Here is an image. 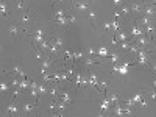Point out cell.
Returning a JSON list of instances; mask_svg holds the SVG:
<instances>
[{
  "instance_id": "obj_1",
  "label": "cell",
  "mask_w": 156,
  "mask_h": 117,
  "mask_svg": "<svg viewBox=\"0 0 156 117\" xmlns=\"http://www.w3.org/2000/svg\"><path fill=\"white\" fill-rule=\"evenodd\" d=\"M94 2L95 0H75V2H72V8L78 12H87Z\"/></svg>"
},
{
  "instance_id": "obj_2",
  "label": "cell",
  "mask_w": 156,
  "mask_h": 117,
  "mask_svg": "<svg viewBox=\"0 0 156 117\" xmlns=\"http://www.w3.org/2000/svg\"><path fill=\"white\" fill-rule=\"evenodd\" d=\"M144 2H139V0H134V2H131V5H129V8H131V12L136 16H140L142 12H144Z\"/></svg>"
},
{
  "instance_id": "obj_3",
  "label": "cell",
  "mask_w": 156,
  "mask_h": 117,
  "mask_svg": "<svg viewBox=\"0 0 156 117\" xmlns=\"http://www.w3.org/2000/svg\"><path fill=\"white\" fill-rule=\"evenodd\" d=\"M36 103L37 101H23L22 103V108H20V112H23V114H31L34 109H36Z\"/></svg>"
},
{
  "instance_id": "obj_4",
  "label": "cell",
  "mask_w": 156,
  "mask_h": 117,
  "mask_svg": "<svg viewBox=\"0 0 156 117\" xmlns=\"http://www.w3.org/2000/svg\"><path fill=\"white\" fill-rule=\"evenodd\" d=\"M6 114H11V115H17L19 114V106H17V100H11V103L6 106L5 109Z\"/></svg>"
},
{
  "instance_id": "obj_5",
  "label": "cell",
  "mask_w": 156,
  "mask_h": 117,
  "mask_svg": "<svg viewBox=\"0 0 156 117\" xmlns=\"http://www.w3.org/2000/svg\"><path fill=\"white\" fill-rule=\"evenodd\" d=\"M33 17H34V11H33V9H27V11L22 14V17H20V25H27Z\"/></svg>"
},
{
  "instance_id": "obj_6",
  "label": "cell",
  "mask_w": 156,
  "mask_h": 117,
  "mask_svg": "<svg viewBox=\"0 0 156 117\" xmlns=\"http://www.w3.org/2000/svg\"><path fill=\"white\" fill-rule=\"evenodd\" d=\"M59 100H62V101H66L67 105H70V103L73 101V98H72V95H70V92L69 90H66V89H61L59 90V97H58Z\"/></svg>"
},
{
  "instance_id": "obj_7",
  "label": "cell",
  "mask_w": 156,
  "mask_h": 117,
  "mask_svg": "<svg viewBox=\"0 0 156 117\" xmlns=\"http://www.w3.org/2000/svg\"><path fill=\"white\" fill-rule=\"evenodd\" d=\"M114 37H115L119 42H125V41H128V39H129V31H122V30H119V31L114 33Z\"/></svg>"
},
{
  "instance_id": "obj_8",
  "label": "cell",
  "mask_w": 156,
  "mask_h": 117,
  "mask_svg": "<svg viewBox=\"0 0 156 117\" xmlns=\"http://www.w3.org/2000/svg\"><path fill=\"white\" fill-rule=\"evenodd\" d=\"M86 16H87V19L92 22L94 25H97V19H98V11L95 9V8H90L87 12H86Z\"/></svg>"
},
{
  "instance_id": "obj_9",
  "label": "cell",
  "mask_w": 156,
  "mask_h": 117,
  "mask_svg": "<svg viewBox=\"0 0 156 117\" xmlns=\"http://www.w3.org/2000/svg\"><path fill=\"white\" fill-rule=\"evenodd\" d=\"M109 106H111V100H109V97L108 95H105V97H103L101 98V103H100V109L103 111V112H108L109 111Z\"/></svg>"
},
{
  "instance_id": "obj_10",
  "label": "cell",
  "mask_w": 156,
  "mask_h": 117,
  "mask_svg": "<svg viewBox=\"0 0 156 117\" xmlns=\"http://www.w3.org/2000/svg\"><path fill=\"white\" fill-rule=\"evenodd\" d=\"M8 72H11V73H14V75H20L22 72H23V69H22V64H20V61L17 59L16 62H14V66H12Z\"/></svg>"
},
{
  "instance_id": "obj_11",
  "label": "cell",
  "mask_w": 156,
  "mask_h": 117,
  "mask_svg": "<svg viewBox=\"0 0 156 117\" xmlns=\"http://www.w3.org/2000/svg\"><path fill=\"white\" fill-rule=\"evenodd\" d=\"M109 53H111V51H109L105 45H100V47L97 48V55H98L100 58H108V56H109Z\"/></svg>"
},
{
  "instance_id": "obj_12",
  "label": "cell",
  "mask_w": 156,
  "mask_h": 117,
  "mask_svg": "<svg viewBox=\"0 0 156 117\" xmlns=\"http://www.w3.org/2000/svg\"><path fill=\"white\" fill-rule=\"evenodd\" d=\"M84 56H86V51H84L83 48H73V59H75V62H76L78 59L84 58Z\"/></svg>"
},
{
  "instance_id": "obj_13",
  "label": "cell",
  "mask_w": 156,
  "mask_h": 117,
  "mask_svg": "<svg viewBox=\"0 0 156 117\" xmlns=\"http://www.w3.org/2000/svg\"><path fill=\"white\" fill-rule=\"evenodd\" d=\"M8 31L14 36V37H17L19 36V33H20V27H19V23H11L9 25V28H8Z\"/></svg>"
},
{
  "instance_id": "obj_14",
  "label": "cell",
  "mask_w": 156,
  "mask_h": 117,
  "mask_svg": "<svg viewBox=\"0 0 156 117\" xmlns=\"http://www.w3.org/2000/svg\"><path fill=\"white\" fill-rule=\"evenodd\" d=\"M42 67H41V73H45L50 67H51V59L50 58H44V61H41Z\"/></svg>"
},
{
  "instance_id": "obj_15",
  "label": "cell",
  "mask_w": 156,
  "mask_h": 117,
  "mask_svg": "<svg viewBox=\"0 0 156 117\" xmlns=\"http://www.w3.org/2000/svg\"><path fill=\"white\" fill-rule=\"evenodd\" d=\"M53 39H55L56 47H58L59 50H62V48H64V37H62L61 34H56V36H53Z\"/></svg>"
},
{
  "instance_id": "obj_16",
  "label": "cell",
  "mask_w": 156,
  "mask_h": 117,
  "mask_svg": "<svg viewBox=\"0 0 156 117\" xmlns=\"http://www.w3.org/2000/svg\"><path fill=\"white\" fill-rule=\"evenodd\" d=\"M39 48H41L42 51H48V48H50V37L48 36L44 39L41 44H39Z\"/></svg>"
},
{
  "instance_id": "obj_17",
  "label": "cell",
  "mask_w": 156,
  "mask_h": 117,
  "mask_svg": "<svg viewBox=\"0 0 156 117\" xmlns=\"http://www.w3.org/2000/svg\"><path fill=\"white\" fill-rule=\"evenodd\" d=\"M114 115H119V117L125 115V112H123V108H122V105H120V101H119V103H115V105H114Z\"/></svg>"
},
{
  "instance_id": "obj_18",
  "label": "cell",
  "mask_w": 156,
  "mask_h": 117,
  "mask_svg": "<svg viewBox=\"0 0 156 117\" xmlns=\"http://www.w3.org/2000/svg\"><path fill=\"white\" fill-rule=\"evenodd\" d=\"M0 12H2L3 17H8V16H9L8 6H6V2H5V0H2V2H0Z\"/></svg>"
},
{
  "instance_id": "obj_19",
  "label": "cell",
  "mask_w": 156,
  "mask_h": 117,
  "mask_svg": "<svg viewBox=\"0 0 156 117\" xmlns=\"http://www.w3.org/2000/svg\"><path fill=\"white\" fill-rule=\"evenodd\" d=\"M51 22L61 23V25H64V27H67V25H69V19L67 17H53V19H51Z\"/></svg>"
},
{
  "instance_id": "obj_20",
  "label": "cell",
  "mask_w": 156,
  "mask_h": 117,
  "mask_svg": "<svg viewBox=\"0 0 156 117\" xmlns=\"http://www.w3.org/2000/svg\"><path fill=\"white\" fill-rule=\"evenodd\" d=\"M33 53H34V56H36L37 61H44V53H42V50L39 48V47H34L33 48Z\"/></svg>"
},
{
  "instance_id": "obj_21",
  "label": "cell",
  "mask_w": 156,
  "mask_h": 117,
  "mask_svg": "<svg viewBox=\"0 0 156 117\" xmlns=\"http://www.w3.org/2000/svg\"><path fill=\"white\" fill-rule=\"evenodd\" d=\"M30 80H27V78H22L20 80V84H19V87L22 89V90H27V89H30Z\"/></svg>"
},
{
  "instance_id": "obj_22",
  "label": "cell",
  "mask_w": 156,
  "mask_h": 117,
  "mask_svg": "<svg viewBox=\"0 0 156 117\" xmlns=\"http://www.w3.org/2000/svg\"><path fill=\"white\" fill-rule=\"evenodd\" d=\"M111 25H112V31H114V33L119 31V30H122V23H120L119 19H114V20L111 22Z\"/></svg>"
},
{
  "instance_id": "obj_23",
  "label": "cell",
  "mask_w": 156,
  "mask_h": 117,
  "mask_svg": "<svg viewBox=\"0 0 156 117\" xmlns=\"http://www.w3.org/2000/svg\"><path fill=\"white\" fill-rule=\"evenodd\" d=\"M37 90H39V94H41V95H45V94H48V86L44 84V81H42L41 84L37 86Z\"/></svg>"
},
{
  "instance_id": "obj_24",
  "label": "cell",
  "mask_w": 156,
  "mask_h": 117,
  "mask_svg": "<svg viewBox=\"0 0 156 117\" xmlns=\"http://www.w3.org/2000/svg\"><path fill=\"white\" fill-rule=\"evenodd\" d=\"M53 16L55 17H67V12H66V9L59 8V9H55L53 11Z\"/></svg>"
},
{
  "instance_id": "obj_25",
  "label": "cell",
  "mask_w": 156,
  "mask_h": 117,
  "mask_svg": "<svg viewBox=\"0 0 156 117\" xmlns=\"http://www.w3.org/2000/svg\"><path fill=\"white\" fill-rule=\"evenodd\" d=\"M84 51H86V55H89V56H97V48H95V47L87 45V47L84 48Z\"/></svg>"
},
{
  "instance_id": "obj_26",
  "label": "cell",
  "mask_w": 156,
  "mask_h": 117,
  "mask_svg": "<svg viewBox=\"0 0 156 117\" xmlns=\"http://www.w3.org/2000/svg\"><path fill=\"white\" fill-rule=\"evenodd\" d=\"M20 94H22V89L17 86V87H14V89H12V98L11 100H17L19 97H20Z\"/></svg>"
},
{
  "instance_id": "obj_27",
  "label": "cell",
  "mask_w": 156,
  "mask_h": 117,
  "mask_svg": "<svg viewBox=\"0 0 156 117\" xmlns=\"http://www.w3.org/2000/svg\"><path fill=\"white\" fill-rule=\"evenodd\" d=\"M0 90L5 94V92H9L11 90V84H8V83H5V81H2L0 83Z\"/></svg>"
},
{
  "instance_id": "obj_28",
  "label": "cell",
  "mask_w": 156,
  "mask_h": 117,
  "mask_svg": "<svg viewBox=\"0 0 156 117\" xmlns=\"http://www.w3.org/2000/svg\"><path fill=\"white\" fill-rule=\"evenodd\" d=\"M108 97H109V100H111V103H112V105H115V103H119V101L122 100V97L115 95V94H108Z\"/></svg>"
},
{
  "instance_id": "obj_29",
  "label": "cell",
  "mask_w": 156,
  "mask_h": 117,
  "mask_svg": "<svg viewBox=\"0 0 156 117\" xmlns=\"http://www.w3.org/2000/svg\"><path fill=\"white\" fill-rule=\"evenodd\" d=\"M119 11L122 12V16H128L129 12H131V8H129V5H123L122 9H119Z\"/></svg>"
},
{
  "instance_id": "obj_30",
  "label": "cell",
  "mask_w": 156,
  "mask_h": 117,
  "mask_svg": "<svg viewBox=\"0 0 156 117\" xmlns=\"http://www.w3.org/2000/svg\"><path fill=\"white\" fill-rule=\"evenodd\" d=\"M67 19H69V23L70 25H75L76 23V16L73 14V12H70V11H69V14H67Z\"/></svg>"
},
{
  "instance_id": "obj_31",
  "label": "cell",
  "mask_w": 156,
  "mask_h": 117,
  "mask_svg": "<svg viewBox=\"0 0 156 117\" xmlns=\"http://www.w3.org/2000/svg\"><path fill=\"white\" fill-rule=\"evenodd\" d=\"M16 8H17L19 11L25 9V0H16Z\"/></svg>"
},
{
  "instance_id": "obj_32",
  "label": "cell",
  "mask_w": 156,
  "mask_h": 117,
  "mask_svg": "<svg viewBox=\"0 0 156 117\" xmlns=\"http://www.w3.org/2000/svg\"><path fill=\"white\" fill-rule=\"evenodd\" d=\"M148 97H150V98L156 103V89H154V87H151V89L148 90Z\"/></svg>"
},
{
  "instance_id": "obj_33",
  "label": "cell",
  "mask_w": 156,
  "mask_h": 117,
  "mask_svg": "<svg viewBox=\"0 0 156 117\" xmlns=\"http://www.w3.org/2000/svg\"><path fill=\"white\" fill-rule=\"evenodd\" d=\"M131 98H133V100L137 103V105H139V101H140L142 98H144V94H142V92H137V94H136L134 97H131Z\"/></svg>"
},
{
  "instance_id": "obj_34",
  "label": "cell",
  "mask_w": 156,
  "mask_h": 117,
  "mask_svg": "<svg viewBox=\"0 0 156 117\" xmlns=\"http://www.w3.org/2000/svg\"><path fill=\"white\" fill-rule=\"evenodd\" d=\"M101 25H103V30H105V31H109V30H112V25H111V22H103Z\"/></svg>"
},
{
  "instance_id": "obj_35",
  "label": "cell",
  "mask_w": 156,
  "mask_h": 117,
  "mask_svg": "<svg viewBox=\"0 0 156 117\" xmlns=\"http://www.w3.org/2000/svg\"><path fill=\"white\" fill-rule=\"evenodd\" d=\"M139 105H140L142 108H147V106H148V101H147V98H145V95H144V98H142V100L139 101Z\"/></svg>"
},
{
  "instance_id": "obj_36",
  "label": "cell",
  "mask_w": 156,
  "mask_h": 117,
  "mask_svg": "<svg viewBox=\"0 0 156 117\" xmlns=\"http://www.w3.org/2000/svg\"><path fill=\"white\" fill-rule=\"evenodd\" d=\"M112 3L115 6H123L125 5V0H112Z\"/></svg>"
},
{
  "instance_id": "obj_37",
  "label": "cell",
  "mask_w": 156,
  "mask_h": 117,
  "mask_svg": "<svg viewBox=\"0 0 156 117\" xmlns=\"http://www.w3.org/2000/svg\"><path fill=\"white\" fill-rule=\"evenodd\" d=\"M37 86H39V83H37L36 80H31V83H30V89H37Z\"/></svg>"
},
{
  "instance_id": "obj_38",
  "label": "cell",
  "mask_w": 156,
  "mask_h": 117,
  "mask_svg": "<svg viewBox=\"0 0 156 117\" xmlns=\"http://www.w3.org/2000/svg\"><path fill=\"white\" fill-rule=\"evenodd\" d=\"M150 69L156 73V61H154V59H151V62H150Z\"/></svg>"
},
{
  "instance_id": "obj_39",
  "label": "cell",
  "mask_w": 156,
  "mask_h": 117,
  "mask_svg": "<svg viewBox=\"0 0 156 117\" xmlns=\"http://www.w3.org/2000/svg\"><path fill=\"white\" fill-rule=\"evenodd\" d=\"M153 53H156V37H153Z\"/></svg>"
},
{
  "instance_id": "obj_40",
  "label": "cell",
  "mask_w": 156,
  "mask_h": 117,
  "mask_svg": "<svg viewBox=\"0 0 156 117\" xmlns=\"http://www.w3.org/2000/svg\"><path fill=\"white\" fill-rule=\"evenodd\" d=\"M151 87H154V89H156V76H153V78H151Z\"/></svg>"
},
{
  "instance_id": "obj_41",
  "label": "cell",
  "mask_w": 156,
  "mask_h": 117,
  "mask_svg": "<svg viewBox=\"0 0 156 117\" xmlns=\"http://www.w3.org/2000/svg\"><path fill=\"white\" fill-rule=\"evenodd\" d=\"M56 2H62V0H53V3H56Z\"/></svg>"
},
{
  "instance_id": "obj_42",
  "label": "cell",
  "mask_w": 156,
  "mask_h": 117,
  "mask_svg": "<svg viewBox=\"0 0 156 117\" xmlns=\"http://www.w3.org/2000/svg\"><path fill=\"white\" fill-rule=\"evenodd\" d=\"M153 3H154V6H156V0H153Z\"/></svg>"
},
{
  "instance_id": "obj_43",
  "label": "cell",
  "mask_w": 156,
  "mask_h": 117,
  "mask_svg": "<svg viewBox=\"0 0 156 117\" xmlns=\"http://www.w3.org/2000/svg\"><path fill=\"white\" fill-rule=\"evenodd\" d=\"M72 2H75V0H72Z\"/></svg>"
},
{
  "instance_id": "obj_44",
  "label": "cell",
  "mask_w": 156,
  "mask_h": 117,
  "mask_svg": "<svg viewBox=\"0 0 156 117\" xmlns=\"http://www.w3.org/2000/svg\"><path fill=\"white\" fill-rule=\"evenodd\" d=\"M133 2H134V0H133Z\"/></svg>"
}]
</instances>
